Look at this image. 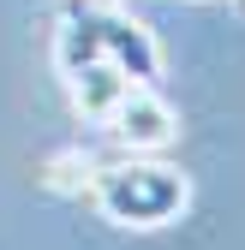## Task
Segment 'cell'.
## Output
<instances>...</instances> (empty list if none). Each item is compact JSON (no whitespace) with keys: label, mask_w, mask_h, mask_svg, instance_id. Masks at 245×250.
I'll return each mask as SVG.
<instances>
[{"label":"cell","mask_w":245,"mask_h":250,"mask_svg":"<svg viewBox=\"0 0 245 250\" xmlns=\"http://www.w3.org/2000/svg\"><path fill=\"white\" fill-rule=\"evenodd\" d=\"M90 203H96L114 227H168L179 208L192 203V185L179 167L149 161V155H126V161L90 167Z\"/></svg>","instance_id":"1"},{"label":"cell","mask_w":245,"mask_h":250,"mask_svg":"<svg viewBox=\"0 0 245 250\" xmlns=\"http://www.w3.org/2000/svg\"><path fill=\"white\" fill-rule=\"evenodd\" d=\"M60 12H72V18L90 30L96 54L114 60V66L126 72L132 83H156V78H162V54H156V42H149V30L132 24L126 12H114L108 0H66Z\"/></svg>","instance_id":"2"},{"label":"cell","mask_w":245,"mask_h":250,"mask_svg":"<svg viewBox=\"0 0 245 250\" xmlns=\"http://www.w3.org/2000/svg\"><path fill=\"white\" fill-rule=\"evenodd\" d=\"M102 131H108L120 149H132V155H149V149L173 143L179 119H173V107L156 96V83H132L126 96H120V107L102 119Z\"/></svg>","instance_id":"3"},{"label":"cell","mask_w":245,"mask_h":250,"mask_svg":"<svg viewBox=\"0 0 245 250\" xmlns=\"http://www.w3.org/2000/svg\"><path fill=\"white\" fill-rule=\"evenodd\" d=\"M60 78H66V89H72V107H78L84 119H96V125H102V119L120 107V96L132 89V78L120 72L114 60H84V66H66Z\"/></svg>","instance_id":"4"},{"label":"cell","mask_w":245,"mask_h":250,"mask_svg":"<svg viewBox=\"0 0 245 250\" xmlns=\"http://www.w3.org/2000/svg\"><path fill=\"white\" fill-rule=\"evenodd\" d=\"M108 6H114V0H108Z\"/></svg>","instance_id":"5"},{"label":"cell","mask_w":245,"mask_h":250,"mask_svg":"<svg viewBox=\"0 0 245 250\" xmlns=\"http://www.w3.org/2000/svg\"><path fill=\"white\" fill-rule=\"evenodd\" d=\"M239 6H245V0H239Z\"/></svg>","instance_id":"6"}]
</instances>
